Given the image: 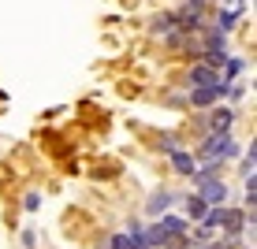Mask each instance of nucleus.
<instances>
[{
  "instance_id": "f8f14e48",
  "label": "nucleus",
  "mask_w": 257,
  "mask_h": 249,
  "mask_svg": "<svg viewBox=\"0 0 257 249\" xmlns=\"http://www.w3.org/2000/svg\"><path fill=\"white\" fill-rule=\"evenodd\" d=\"M161 149H164L168 156H172L175 149H183V145H179V138H175V134H164V138H161Z\"/></svg>"
},
{
  "instance_id": "9b49d317",
  "label": "nucleus",
  "mask_w": 257,
  "mask_h": 249,
  "mask_svg": "<svg viewBox=\"0 0 257 249\" xmlns=\"http://www.w3.org/2000/svg\"><path fill=\"white\" fill-rule=\"evenodd\" d=\"M153 34H161V38H172L175 34V19H172V12H161L153 19Z\"/></svg>"
},
{
  "instance_id": "9d476101",
  "label": "nucleus",
  "mask_w": 257,
  "mask_h": 249,
  "mask_svg": "<svg viewBox=\"0 0 257 249\" xmlns=\"http://www.w3.org/2000/svg\"><path fill=\"white\" fill-rule=\"evenodd\" d=\"M224 67H227V71L220 75V82H227V86H231L235 78H238V75L246 71V60H242V56H227V64H224Z\"/></svg>"
},
{
  "instance_id": "39448f33",
  "label": "nucleus",
  "mask_w": 257,
  "mask_h": 249,
  "mask_svg": "<svg viewBox=\"0 0 257 249\" xmlns=\"http://www.w3.org/2000/svg\"><path fill=\"white\" fill-rule=\"evenodd\" d=\"M216 82H220V71H212L209 64H201V60L187 71V86L190 90H205V86H216Z\"/></svg>"
},
{
  "instance_id": "20e7f679",
  "label": "nucleus",
  "mask_w": 257,
  "mask_h": 249,
  "mask_svg": "<svg viewBox=\"0 0 257 249\" xmlns=\"http://www.w3.org/2000/svg\"><path fill=\"white\" fill-rule=\"evenodd\" d=\"M231 123H235V112L224 108V104H216V108H209V115H205V134H231Z\"/></svg>"
},
{
  "instance_id": "4468645a",
  "label": "nucleus",
  "mask_w": 257,
  "mask_h": 249,
  "mask_svg": "<svg viewBox=\"0 0 257 249\" xmlns=\"http://www.w3.org/2000/svg\"><path fill=\"white\" fill-rule=\"evenodd\" d=\"M38 204H41V193H38V190H30V193H26V201H23V208H26V212H34Z\"/></svg>"
},
{
  "instance_id": "f3484780",
  "label": "nucleus",
  "mask_w": 257,
  "mask_h": 249,
  "mask_svg": "<svg viewBox=\"0 0 257 249\" xmlns=\"http://www.w3.org/2000/svg\"><path fill=\"white\" fill-rule=\"evenodd\" d=\"M242 4H246V0H242Z\"/></svg>"
},
{
  "instance_id": "0eeeda50",
  "label": "nucleus",
  "mask_w": 257,
  "mask_h": 249,
  "mask_svg": "<svg viewBox=\"0 0 257 249\" xmlns=\"http://www.w3.org/2000/svg\"><path fill=\"white\" fill-rule=\"evenodd\" d=\"M172 167H175V175H183V179H194V171H198V160H194L190 149H175L172 156Z\"/></svg>"
},
{
  "instance_id": "a211bd4d",
  "label": "nucleus",
  "mask_w": 257,
  "mask_h": 249,
  "mask_svg": "<svg viewBox=\"0 0 257 249\" xmlns=\"http://www.w3.org/2000/svg\"><path fill=\"white\" fill-rule=\"evenodd\" d=\"M250 249H253V245H250Z\"/></svg>"
},
{
  "instance_id": "dca6fc26",
  "label": "nucleus",
  "mask_w": 257,
  "mask_h": 249,
  "mask_svg": "<svg viewBox=\"0 0 257 249\" xmlns=\"http://www.w3.org/2000/svg\"><path fill=\"white\" fill-rule=\"evenodd\" d=\"M212 249H224V245H220V242H212Z\"/></svg>"
},
{
  "instance_id": "f257e3e1",
  "label": "nucleus",
  "mask_w": 257,
  "mask_h": 249,
  "mask_svg": "<svg viewBox=\"0 0 257 249\" xmlns=\"http://www.w3.org/2000/svg\"><path fill=\"white\" fill-rule=\"evenodd\" d=\"M238 156V141L235 134H205V141L198 145V153H194V160L198 164H224V160Z\"/></svg>"
},
{
  "instance_id": "1a4fd4ad",
  "label": "nucleus",
  "mask_w": 257,
  "mask_h": 249,
  "mask_svg": "<svg viewBox=\"0 0 257 249\" xmlns=\"http://www.w3.org/2000/svg\"><path fill=\"white\" fill-rule=\"evenodd\" d=\"M205 212H209V208L201 204V197H198V193L183 201V219H187V223H201V219H205Z\"/></svg>"
},
{
  "instance_id": "2eb2a0df",
  "label": "nucleus",
  "mask_w": 257,
  "mask_h": 249,
  "mask_svg": "<svg viewBox=\"0 0 257 249\" xmlns=\"http://www.w3.org/2000/svg\"><path fill=\"white\" fill-rule=\"evenodd\" d=\"M190 4H201V8H205V4H209V0H190Z\"/></svg>"
},
{
  "instance_id": "423d86ee",
  "label": "nucleus",
  "mask_w": 257,
  "mask_h": 249,
  "mask_svg": "<svg viewBox=\"0 0 257 249\" xmlns=\"http://www.w3.org/2000/svg\"><path fill=\"white\" fill-rule=\"evenodd\" d=\"M220 230H224L227 238H238L246 230V212L242 208H227V204H224V208H220Z\"/></svg>"
},
{
  "instance_id": "7ed1b4c3",
  "label": "nucleus",
  "mask_w": 257,
  "mask_h": 249,
  "mask_svg": "<svg viewBox=\"0 0 257 249\" xmlns=\"http://www.w3.org/2000/svg\"><path fill=\"white\" fill-rule=\"evenodd\" d=\"M227 90H231L227 82H216V86H205V90H190L187 101H190V108H216L227 97Z\"/></svg>"
},
{
  "instance_id": "ddd939ff",
  "label": "nucleus",
  "mask_w": 257,
  "mask_h": 249,
  "mask_svg": "<svg viewBox=\"0 0 257 249\" xmlns=\"http://www.w3.org/2000/svg\"><path fill=\"white\" fill-rule=\"evenodd\" d=\"M104 245H108V249H127V234H123V230H116V234H112Z\"/></svg>"
},
{
  "instance_id": "6e6552de",
  "label": "nucleus",
  "mask_w": 257,
  "mask_h": 249,
  "mask_svg": "<svg viewBox=\"0 0 257 249\" xmlns=\"http://www.w3.org/2000/svg\"><path fill=\"white\" fill-rule=\"evenodd\" d=\"M172 190H157L153 193V197H149L146 201V212H149V216H153V219H161V216H168V208H172Z\"/></svg>"
},
{
  "instance_id": "f03ea898",
  "label": "nucleus",
  "mask_w": 257,
  "mask_h": 249,
  "mask_svg": "<svg viewBox=\"0 0 257 249\" xmlns=\"http://www.w3.org/2000/svg\"><path fill=\"white\" fill-rule=\"evenodd\" d=\"M194 190H198V197L205 208H224L227 204V186L220 179H205V182H194Z\"/></svg>"
}]
</instances>
